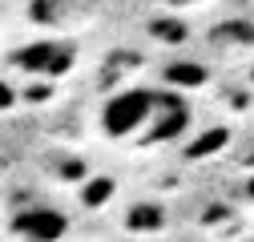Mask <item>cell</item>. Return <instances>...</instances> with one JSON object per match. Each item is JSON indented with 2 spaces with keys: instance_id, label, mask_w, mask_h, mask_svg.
Returning <instances> with one entry per match:
<instances>
[{
  "instance_id": "obj_1",
  "label": "cell",
  "mask_w": 254,
  "mask_h": 242,
  "mask_svg": "<svg viewBox=\"0 0 254 242\" xmlns=\"http://www.w3.org/2000/svg\"><path fill=\"white\" fill-rule=\"evenodd\" d=\"M190 125V105L182 93H162V89H121L101 109V129L109 141L121 145H162L174 141Z\"/></svg>"
},
{
  "instance_id": "obj_2",
  "label": "cell",
  "mask_w": 254,
  "mask_h": 242,
  "mask_svg": "<svg viewBox=\"0 0 254 242\" xmlns=\"http://www.w3.org/2000/svg\"><path fill=\"white\" fill-rule=\"evenodd\" d=\"M8 230L16 234V238H65L69 234V218L61 214V210H53V206H28V210H16L12 214V222H8Z\"/></svg>"
}]
</instances>
